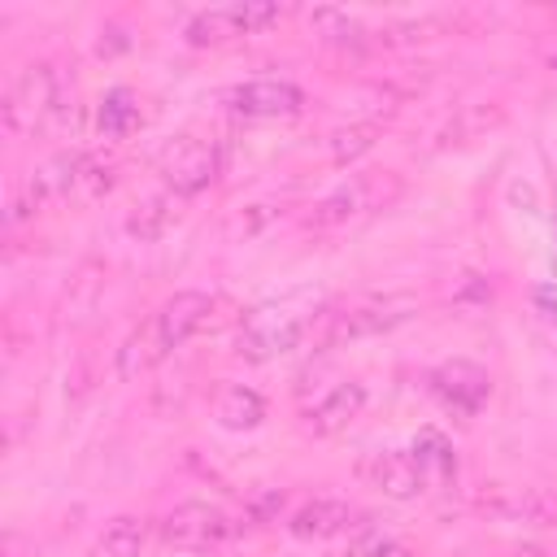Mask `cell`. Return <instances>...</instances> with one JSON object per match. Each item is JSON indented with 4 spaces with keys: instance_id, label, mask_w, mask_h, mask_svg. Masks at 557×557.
I'll return each instance as SVG.
<instances>
[{
    "instance_id": "52a82bcc",
    "label": "cell",
    "mask_w": 557,
    "mask_h": 557,
    "mask_svg": "<svg viewBox=\"0 0 557 557\" xmlns=\"http://www.w3.org/2000/svg\"><path fill=\"white\" fill-rule=\"evenodd\" d=\"M431 392H435L453 413L474 418V413L487 405V396H492V374H487L483 366L466 361V357H453V361H444V366L431 370Z\"/></svg>"
},
{
    "instance_id": "e0dca14e",
    "label": "cell",
    "mask_w": 557,
    "mask_h": 557,
    "mask_svg": "<svg viewBox=\"0 0 557 557\" xmlns=\"http://www.w3.org/2000/svg\"><path fill=\"white\" fill-rule=\"evenodd\" d=\"M413 466L422 474V483H453L457 479V457H453V444L440 435V431H418L413 440Z\"/></svg>"
},
{
    "instance_id": "d4e9b609",
    "label": "cell",
    "mask_w": 557,
    "mask_h": 557,
    "mask_svg": "<svg viewBox=\"0 0 557 557\" xmlns=\"http://www.w3.org/2000/svg\"><path fill=\"white\" fill-rule=\"evenodd\" d=\"M274 205H248V209H239L235 218H231V226H226V235L231 239H252V235H261L270 222H274Z\"/></svg>"
},
{
    "instance_id": "4fadbf2b",
    "label": "cell",
    "mask_w": 557,
    "mask_h": 557,
    "mask_svg": "<svg viewBox=\"0 0 557 557\" xmlns=\"http://www.w3.org/2000/svg\"><path fill=\"white\" fill-rule=\"evenodd\" d=\"M170 352H174V348H170L161 322L148 318V322L135 326V331L126 335V344L117 348V374H122V379H139V374H148L152 366H161Z\"/></svg>"
},
{
    "instance_id": "83f0119b",
    "label": "cell",
    "mask_w": 557,
    "mask_h": 557,
    "mask_svg": "<svg viewBox=\"0 0 557 557\" xmlns=\"http://www.w3.org/2000/svg\"><path fill=\"white\" fill-rule=\"evenodd\" d=\"M374 557H413L405 544H392V540H383L379 548H374Z\"/></svg>"
},
{
    "instance_id": "603a6c76",
    "label": "cell",
    "mask_w": 557,
    "mask_h": 557,
    "mask_svg": "<svg viewBox=\"0 0 557 557\" xmlns=\"http://www.w3.org/2000/svg\"><path fill=\"white\" fill-rule=\"evenodd\" d=\"M235 9V26H239V35H261V30H270V26H278L283 22V4H274V0H244V4H231Z\"/></svg>"
},
{
    "instance_id": "3957f363",
    "label": "cell",
    "mask_w": 557,
    "mask_h": 557,
    "mask_svg": "<svg viewBox=\"0 0 557 557\" xmlns=\"http://www.w3.org/2000/svg\"><path fill=\"white\" fill-rule=\"evenodd\" d=\"M309 318H313V313H292L287 305H257V309L239 322L235 352L248 357V361L283 357V352H292V348L305 344V335H309Z\"/></svg>"
},
{
    "instance_id": "cb8c5ba5",
    "label": "cell",
    "mask_w": 557,
    "mask_h": 557,
    "mask_svg": "<svg viewBox=\"0 0 557 557\" xmlns=\"http://www.w3.org/2000/svg\"><path fill=\"white\" fill-rule=\"evenodd\" d=\"M500 117H505V113H500L496 104H492V109H487V104H470V109H461V113L448 122L444 135H448V139H474V135H483L487 126H496Z\"/></svg>"
},
{
    "instance_id": "f1b7e54d",
    "label": "cell",
    "mask_w": 557,
    "mask_h": 557,
    "mask_svg": "<svg viewBox=\"0 0 557 557\" xmlns=\"http://www.w3.org/2000/svg\"><path fill=\"white\" fill-rule=\"evenodd\" d=\"M548 65H553V70H557V52H553V57H548Z\"/></svg>"
},
{
    "instance_id": "ffe728a7",
    "label": "cell",
    "mask_w": 557,
    "mask_h": 557,
    "mask_svg": "<svg viewBox=\"0 0 557 557\" xmlns=\"http://www.w3.org/2000/svg\"><path fill=\"white\" fill-rule=\"evenodd\" d=\"M309 30H313L318 39H326V44H339V48L366 39V26H361L352 13H344V9H326V4L309 13Z\"/></svg>"
},
{
    "instance_id": "30bf717a",
    "label": "cell",
    "mask_w": 557,
    "mask_h": 557,
    "mask_svg": "<svg viewBox=\"0 0 557 557\" xmlns=\"http://www.w3.org/2000/svg\"><path fill=\"white\" fill-rule=\"evenodd\" d=\"M361 409H366V387H361L357 379H344V383H335L331 392H322L313 405H305L300 426H305V435L326 440V435L344 431Z\"/></svg>"
},
{
    "instance_id": "ac0fdd59",
    "label": "cell",
    "mask_w": 557,
    "mask_h": 557,
    "mask_svg": "<svg viewBox=\"0 0 557 557\" xmlns=\"http://www.w3.org/2000/svg\"><path fill=\"white\" fill-rule=\"evenodd\" d=\"M139 122H144L139 100H135L126 87H113V91L100 100V109H96V126H100L104 139H126Z\"/></svg>"
},
{
    "instance_id": "7a4b0ae2",
    "label": "cell",
    "mask_w": 557,
    "mask_h": 557,
    "mask_svg": "<svg viewBox=\"0 0 557 557\" xmlns=\"http://www.w3.org/2000/svg\"><path fill=\"white\" fill-rule=\"evenodd\" d=\"M400 196V178L392 170H370V174H352L348 183H339L335 191H326L313 213L305 218L309 231H335L352 218H366L374 209H387Z\"/></svg>"
},
{
    "instance_id": "d6986e66",
    "label": "cell",
    "mask_w": 557,
    "mask_h": 557,
    "mask_svg": "<svg viewBox=\"0 0 557 557\" xmlns=\"http://www.w3.org/2000/svg\"><path fill=\"white\" fill-rule=\"evenodd\" d=\"M148 540V527L135 513H117L104 531H100V557H139Z\"/></svg>"
},
{
    "instance_id": "7402d4cb",
    "label": "cell",
    "mask_w": 557,
    "mask_h": 557,
    "mask_svg": "<svg viewBox=\"0 0 557 557\" xmlns=\"http://www.w3.org/2000/svg\"><path fill=\"white\" fill-rule=\"evenodd\" d=\"M374 139H379V126H374V122L339 126V131H331V139H326V157H331L335 165H348V161H357L361 152H370Z\"/></svg>"
},
{
    "instance_id": "6da1fadb",
    "label": "cell",
    "mask_w": 557,
    "mask_h": 557,
    "mask_svg": "<svg viewBox=\"0 0 557 557\" xmlns=\"http://www.w3.org/2000/svg\"><path fill=\"white\" fill-rule=\"evenodd\" d=\"M418 313V300L405 296V292H392V296H366V300H352V305H326L309 318V335L305 344L309 348H335V344H348V339H366V335H383L400 322H409Z\"/></svg>"
},
{
    "instance_id": "8fae6325",
    "label": "cell",
    "mask_w": 557,
    "mask_h": 557,
    "mask_svg": "<svg viewBox=\"0 0 557 557\" xmlns=\"http://www.w3.org/2000/svg\"><path fill=\"white\" fill-rule=\"evenodd\" d=\"M361 479L370 483V487H379L387 500H413L426 483H422V474H418V466H413V453H400V448H379V453H370V457H361Z\"/></svg>"
},
{
    "instance_id": "9c48e42d",
    "label": "cell",
    "mask_w": 557,
    "mask_h": 557,
    "mask_svg": "<svg viewBox=\"0 0 557 557\" xmlns=\"http://www.w3.org/2000/svg\"><path fill=\"white\" fill-rule=\"evenodd\" d=\"M83 165H87L83 152H57V157H48L44 165H35L30 178H26V187H22V200L13 205V218H22L26 209H44L48 200H57V196H65L70 187H78Z\"/></svg>"
},
{
    "instance_id": "5b68a950",
    "label": "cell",
    "mask_w": 557,
    "mask_h": 557,
    "mask_svg": "<svg viewBox=\"0 0 557 557\" xmlns=\"http://www.w3.org/2000/svg\"><path fill=\"white\" fill-rule=\"evenodd\" d=\"M218 170H222L218 148H213L209 139H200V135H178V139H170V144L161 148V157H157V174H161L165 191H174L178 200L200 196V191L218 178Z\"/></svg>"
},
{
    "instance_id": "44dd1931",
    "label": "cell",
    "mask_w": 557,
    "mask_h": 557,
    "mask_svg": "<svg viewBox=\"0 0 557 557\" xmlns=\"http://www.w3.org/2000/svg\"><path fill=\"white\" fill-rule=\"evenodd\" d=\"M231 35H239V26H235V9H231V4L205 9V13H196V17L187 22V44H196V48L222 44V39H231Z\"/></svg>"
},
{
    "instance_id": "7c38bea8",
    "label": "cell",
    "mask_w": 557,
    "mask_h": 557,
    "mask_svg": "<svg viewBox=\"0 0 557 557\" xmlns=\"http://www.w3.org/2000/svg\"><path fill=\"white\" fill-rule=\"evenodd\" d=\"M348 527H352V509H348V500H335V496L305 500L287 522V531L296 540H331V535H344Z\"/></svg>"
},
{
    "instance_id": "484cf974",
    "label": "cell",
    "mask_w": 557,
    "mask_h": 557,
    "mask_svg": "<svg viewBox=\"0 0 557 557\" xmlns=\"http://www.w3.org/2000/svg\"><path fill=\"white\" fill-rule=\"evenodd\" d=\"M78 187H83L87 196H104V191L113 187V165H100V161H91V157H87V165H83V178H78Z\"/></svg>"
},
{
    "instance_id": "4316f807",
    "label": "cell",
    "mask_w": 557,
    "mask_h": 557,
    "mask_svg": "<svg viewBox=\"0 0 557 557\" xmlns=\"http://www.w3.org/2000/svg\"><path fill=\"white\" fill-rule=\"evenodd\" d=\"M535 309H540L544 322L557 331V287H535Z\"/></svg>"
},
{
    "instance_id": "5bb4252c",
    "label": "cell",
    "mask_w": 557,
    "mask_h": 557,
    "mask_svg": "<svg viewBox=\"0 0 557 557\" xmlns=\"http://www.w3.org/2000/svg\"><path fill=\"white\" fill-rule=\"evenodd\" d=\"M209 309H213V300H209L205 292H174L152 318L161 322L170 348H178V344H187V339L209 322Z\"/></svg>"
},
{
    "instance_id": "2e32d148",
    "label": "cell",
    "mask_w": 557,
    "mask_h": 557,
    "mask_svg": "<svg viewBox=\"0 0 557 557\" xmlns=\"http://www.w3.org/2000/svg\"><path fill=\"white\" fill-rule=\"evenodd\" d=\"M213 413H218V422H222L226 431H252V426L265 422V400H261V392H252V387H244V383H226V387L218 392Z\"/></svg>"
},
{
    "instance_id": "277c9868",
    "label": "cell",
    "mask_w": 557,
    "mask_h": 557,
    "mask_svg": "<svg viewBox=\"0 0 557 557\" xmlns=\"http://www.w3.org/2000/svg\"><path fill=\"white\" fill-rule=\"evenodd\" d=\"M235 535H239L235 518H226L218 505H205V500H187V505L170 509L161 522V540L183 553H222V548H231Z\"/></svg>"
},
{
    "instance_id": "8992f818",
    "label": "cell",
    "mask_w": 557,
    "mask_h": 557,
    "mask_svg": "<svg viewBox=\"0 0 557 557\" xmlns=\"http://www.w3.org/2000/svg\"><path fill=\"white\" fill-rule=\"evenodd\" d=\"M52 109H57V74H52L48 65H26V70L13 78V87L4 91V100H0L4 135H9V139L30 135Z\"/></svg>"
},
{
    "instance_id": "9a60e30c",
    "label": "cell",
    "mask_w": 557,
    "mask_h": 557,
    "mask_svg": "<svg viewBox=\"0 0 557 557\" xmlns=\"http://www.w3.org/2000/svg\"><path fill=\"white\" fill-rule=\"evenodd\" d=\"M178 218V196L174 191H157V196H144L131 213H126V231L139 239V244H152L161 239Z\"/></svg>"
},
{
    "instance_id": "ba28073f",
    "label": "cell",
    "mask_w": 557,
    "mask_h": 557,
    "mask_svg": "<svg viewBox=\"0 0 557 557\" xmlns=\"http://www.w3.org/2000/svg\"><path fill=\"white\" fill-rule=\"evenodd\" d=\"M231 109L244 117H292L305 104V91L292 78H248L231 87Z\"/></svg>"
}]
</instances>
